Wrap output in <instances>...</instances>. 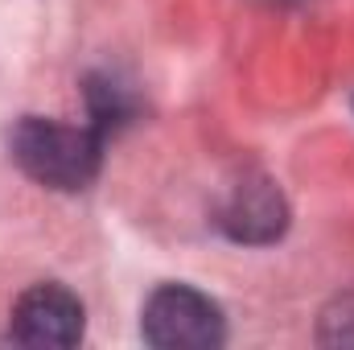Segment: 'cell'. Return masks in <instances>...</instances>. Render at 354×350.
Returning a JSON list of instances; mask_svg holds the SVG:
<instances>
[{
	"label": "cell",
	"instance_id": "1",
	"mask_svg": "<svg viewBox=\"0 0 354 350\" xmlns=\"http://www.w3.org/2000/svg\"><path fill=\"white\" fill-rule=\"evenodd\" d=\"M107 136L91 124H58L46 116H21L8 132V153L21 174L50 190H87L99 177Z\"/></svg>",
	"mask_w": 354,
	"mask_h": 350
},
{
	"label": "cell",
	"instance_id": "2",
	"mask_svg": "<svg viewBox=\"0 0 354 350\" xmlns=\"http://www.w3.org/2000/svg\"><path fill=\"white\" fill-rule=\"evenodd\" d=\"M140 334L157 350H210L223 347L227 317L218 301L189 284H161L140 313Z\"/></svg>",
	"mask_w": 354,
	"mask_h": 350
},
{
	"label": "cell",
	"instance_id": "3",
	"mask_svg": "<svg viewBox=\"0 0 354 350\" xmlns=\"http://www.w3.org/2000/svg\"><path fill=\"white\" fill-rule=\"evenodd\" d=\"M83 301L54 280L25 288L12 305V338L29 347H75L83 342Z\"/></svg>",
	"mask_w": 354,
	"mask_h": 350
},
{
	"label": "cell",
	"instance_id": "4",
	"mask_svg": "<svg viewBox=\"0 0 354 350\" xmlns=\"http://www.w3.org/2000/svg\"><path fill=\"white\" fill-rule=\"evenodd\" d=\"M214 223L235 243H272L288 227V206H284V194L268 177L248 174L223 194Z\"/></svg>",
	"mask_w": 354,
	"mask_h": 350
},
{
	"label": "cell",
	"instance_id": "5",
	"mask_svg": "<svg viewBox=\"0 0 354 350\" xmlns=\"http://www.w3.org/2000/svg\"><path fill=\"white\" fill-rule=\"evenodd\" d=\"M87 107H91V128H99L103 136L120 132L140 111L136 95L124 87L115 75H91L87 79Z\"/></svg>",
	"mask_w": 354,
	"mask_h": 350
},
{
	"label": "cell",
	"instance_id": "6",
	"mask_svg": "<svg viewBox=\"0 0 354 350\" xmlns=\"http://www.w3.org/2000/svg\"><path fill=\"white\" fill-rule=\"evenodd\" d=\"M317 342L322 347H354V293H342L326 305L317 322Z\"/></svg>",
	"mask_w": 354,
	"mask_h": 350
},
{
	"label": "cell",
	"instance_id": "7",
	"mask_svg": "<svg viewBox=\"0 0 354 350\" xmlns=\"http://www.w3.org/2000/svg\"><path fill=\"white\" fill-rule=\"evenodd\" d=\"M264 4H301V0H264Z\"/></svg>",
	"mask_w": 354,
	"mask_h": 350
}]
</instances>
